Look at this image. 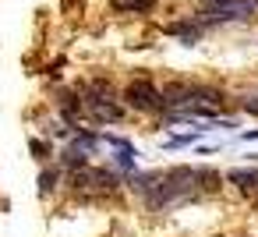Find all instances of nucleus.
I'll use <instances>...</instances> for the list:
<instances>
[{
	"mask_svg": "<svg viewBox=\"0 0 258 237\" xmlns=\"http://www.w3.org/2000/svg\"><path fill=\"white\" fill-rule=\"evenodd\" d=\"M195 198H202L195 166H170V170H159V184H156V191H152L149 198H142V202H145L152 212H159V209L187 205V202H195Z\"/></svg>",
	"mask_w": 258,
	"mask_h": 237,
	"instance_id": "1",
	"label": "nucleus"
},
{
	"mask_svg": "<svg viewBox=\"0 0 258 237\" xmlns=\"http://www.w3.org/2000/svg\"><path fill=\"white\" fill-rule=\"evenodd\" d=\"M68 184H71V191H75L78 198L96 202V198H113V195H120L124 173L113 170V166H92V163H89V166H82V170H71Z\"/></svg>",
	"mask_w": 258,
	"mask_h": 237,
	"instance_id": "2",
	"label": "nucleus"
},
{
	"mask_svg": "<svg viewBox=\"0 0 258 237\" xmlns=\"http://www.w3.org/2000/svg\"><path fill=\"white\" fill-rule=\"evenodd\" d=\"M202 22L205 25H223V22H247L258 15V0H198Z\"/></svg>",
	"mask_w": 258,
	"mask_h": 237,
	"instance_id": "3",
	"label": "nucleus"
},
{
	"mask_svg": "<svg viewBox=\"0 0 258 237\" xmlns=\"http://www.w3.org/2000/svg\"><path fill=\"white\" fill-rule=\"evenodd\" d=\"M120 99L138 110V113H166V103H163V89L152 82V78H131L120 92Z\"/></svg>",
	"mask_w": 258,
	"mask_h": 237,
	"instance_id": "4",
	"label": "nucleus"
},
{
	"mask_svg": "<svg viewBox=\"0 0 258 237\" xmlns=\"http://www.w3.org/2000/svg\"><path fill=\"white\" fill-rule=\"evenodd\" d=\"M195 89H198V82H170V85H163L166 110H187L191 99H195Z\"/></svg>",
	"mask_w": 258,
	"mask_h": 237,
	"instance_id": "5",
	"label": "nucleus"
},
{
	"mask_svg": "<svg viewBox=\"0 0 258 237\" xmlns=\"http://www.w3.org/2000/svg\"><path fill=\"white\" fill-rule=\"evenodd\" d=\"M226 184H233L240 195H258V170L254 166H233V170H226Z\"/></svg>",
	"mask_w": 258,
	"mask_h": 237,
	"instance_id": "6",
	"label": "nucleus"
},
{
	"mask_svg": "<svg viewBox=\"0 0 258 237\" xmlns=\"http://www.w3.org/2000/svg\"><path fill=\"white\" fill-rule=\"evenodd\" d=\"M195 173H198V191L202 195H219L223 184H226V173H219L216 166H195Z\"/></svg>",
	"mask_w": 258,
	"mask_h": 237,
	"instance_id": "7",
	"label": "nucleus"
},
{
	"mask_svg": "<svg viewBox=\"0 0 258 237\" xmlns=\"http://www.w3.org/2000/svg\"><path fill=\"white\" fill-rule=\"evenodd\" d=\"M113 166H117L120 173H135V170H138V149H135V145L113 149Z\"/></svg>",
	"mask_w": 258,
	"mask_h": 237,
	"instance_id": "8",
	"label": "nucleus"
},
{
	"mask_svg": "<svg viewBox=\"0 0 258 237\" xmlns=\"http://www.w3.org/2000/svg\"><path fill=\"white\" fill-rule=\"evenodd\" d=\"M209 128H195V131H187V135H170L166 142H163V152H173V149H187V145H195L198 142V135H205Z\"/></svg>",
	"mask_w": 258,
	"mask_h": 237,
	"instance_id": "9",
	"label": "nucleus"
},
{
	"mask_svg": "<svg viewBox=\"0 0 258 237\" xmlns=\"http://www.w3.org/2000/svg\"><path fill=\"white\" fill-rule=\"evenodd\" d=\"M60 181H64V166H46V170L39 173V191H43V195H53Z\"/></svg>",
	"mask_w": 258,
	"mask_h": 237,
	"instance_id": "10",
	"label": "nucleus"
},
{
	"mask_svg": "<svg viewBox=\"0 0 258 237\" xmlns=\"http://www.w3.org/2000/svg\"><path fill=\"white\" fill-rule=\"evenodd\" d=\"M60 166H64V170H82V166H89V156L68 145V149L60 152Z\"/></svg>",
	"mask_w": 258,
	"mask_h": 237,
	"instance_id": "11",
	"label": "nucleus"
},
{
	"mask_svg": "<svg viewBox=\"0 0 258 237\" xmlns=\"http://www.w3.org/2000/svg\"><path fill=\"white\" fill-rule=\"evenodd\" d=\"M29 149H32V156L36 159H50V142H43V138H29Z\"/></svg>",
	"mask_w": 258,
	"mask_h": 237,
	"instance_id": "12",
	"label": "nucleus"
},
{
	"mask_svg": "<svg viewBox=\"0 0 258 237\" xmlns=\"http://www.w3.org/2000/svg\"><path fill=\"white\" fill-rule=\"evenodd\" d=\"M240 110L251 113V117H258V96H240Z\"/></svg>",
	"mask_w": 258,
	"mask_h": 237,
	"instance_id": "13",
	"label": "nucleus"
},
{
	"mask_svg": "<svg viewBox=\"0 0 258 237\" xmlns=\"http://www.w3.org/2000/svg\"><path fill=\"white\" fill-rule=\"evenodd\" d=\"M131 8H135V11H142V15H149V11L156 8V0H131Z\"/></svg>",
	"mask_w": 258,
	"mask_h": 237,
	"instance_id": "14",
	"label": "nucleus"
},
{
	"mask_svg": "<svg viewBox=\"0 0 258 237\" xmlns=\"http://www.w3.org/2000/svg\"><path fill=\"white\" fill-rule=\"evenodd\" d=\"M240 138H244V142H258V131H244Z\"/></svg>",
	"mask_w": 258,
	"mask_h": 237,
	"instance_id": "15",
	"label": "nucleus"
}]
</instances>
